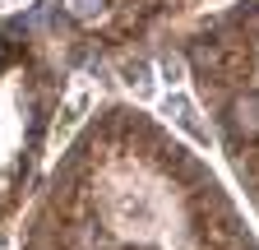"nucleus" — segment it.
Returning a JSON list of instances; mask_svg holds the SVG:
<instances>
[{
	"label": "nucleus",
	"instance_id": "obj_3",
	"mask_svg": "<svg viewBox=\"0 0 259 250\" xmlns=\"http://www.w3.org/2000/svg\"><path fill=\"white\" fill-rule=\"evenodd\" d=\"M65 10H70L74 19H93L97 10H102V0H65Z\"/></svg>",
	"mask_w": 259,
	"mask_h": 250
},
{
	"label": "nucleus",
	"instance_id": "obj_1",
	"mask_svg": "<svg viewBox=\"0 0 259 250\" xmlns=\"http://www.w3.org/2000/svg\"><path fill=\"white\" fill-rule=\"evenodd\" d=\"M227 130L236 139H259V93H236L227 102Z\"/></svg>",
	"mask_w": 259,
	"mask_h": 250
},
{
	"label": "nucleus",
	"instance_id": "obj_2",
	"mask_svg": "<svg viewBox=\"0 0 259 250\" xmlns=\"http://www.w3.org/2000/svg\"><path fill=\"white\" fill-rule=\"evenodd\" d=\"M190 56H194V65H199L204 74H208V70H218V47H204V42H199Z\"/></svg>",
	"mask_w": 259,
	"mask_h": 250
}]
</instances>
